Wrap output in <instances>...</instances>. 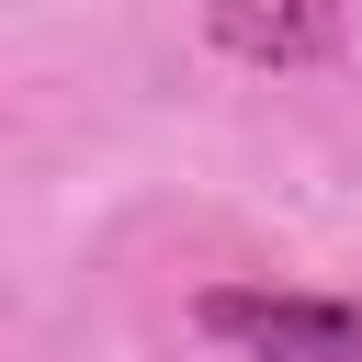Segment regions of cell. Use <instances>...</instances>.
I'll return each instance as SVG.
<instances>
[{"instance_id": "7a4b0ae2", "label": "cell", "mask_w": 362, "mask_h": 362, "mask_svg": "<svg viewBox=\"0 0 362 362\" xmlns=\"http://www.w3.org/2000/svg\"><path fill=\"white\" fill-rule=\"evenodd\" d=\"M204 34H215V57H238V68H317V57H339L351 0H215Z\"/></svg>"}, {"instance_id": "6da1fadb", "label": "cell", "mask_w": 362, "mask_h": 362, "mask_svg": "<svg viewBox=\"0 0 362 362\" xmlns=\"http://www.w3.org/2000/svg\"><path fill=\"white\" fill-rule=\"evenodd\" d=\"M204 339H226L238 362H362V305L339 294H272V283H215L192 305Z\"/></svg>"}]
</instances>
